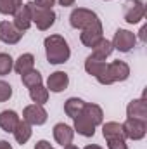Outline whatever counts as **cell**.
I'll use <instances>...</instances> for the list:
<instances>
[{
	"instance_id": "8",
	"label": "cell",
	"mask_w": 147,
	"mask_h": 149,
	"mask_svg": "<svg viewBox=\"0 0 147 149\" xmlns=\"http://www.w3.org/2000/svg\"><path fill=\"white\" fill-rule=\"evenodd\" d=\"M101 38H104L102 35V23H101V19H97L95 23H92V24H88L87 28H83L81 30V35H80V40H81V43L85 45V47H94Z\"/></svg>"
},
{
	"instance_id": "31",
	"label": "cell",
	"mask_w": 147,
	"mask_h": 149,
	"mask_svg": "<svg viewBox=\"0 0 147 149\" xmlns=\"http://www.w3.org/2000/svg\"><path fill=\"white\" fill-rule=\"evenodd\" d=\"M35 149H54V148H52L50 142H47V141H38L37 146H35Z\"/></svg>"
},
{
	"instance_id": "7",
	"label": "cell",
	"mask_w": 147,
	"mask_h": 149,
	"mask_svg": "<svg viewBox=\"0 0 147 149\" xmlns=\"http://www.w3.org/2000/svg\"><path fill=\"white\" fill-rule=\"evenodd\" d=\"M111 43L119 52H130L137 43V37H135V33H132L128 30H118L114 33V38Z\"/></svg>"
},
{
	"instance_id": "4",
	"label": "cell",
	"mask_w": 147,
	"mask_h": 149,
	"mask_svg": "<svg viewBox=\"0 0 147 149\" xmlns=\"http://www.w3.org/2000/svg\"><path fill=\"white\" fill-rule=\"evenodd\" d=\"M121 128H123L125 139L140 141V139L146 137V134H147V121L137 120V118H126V121L121 123Z\"/></svg>"
},
{
	"instance_id": "3",
	"label": "cell",
	"mask_w": 147,
	"mask_h": 149,
	"mask_svg": "<svg viewBox=\"0 0 147 149\" xmlns=\"http://www.w3.org/2000/svg\"><path fill=\"white\" fill-rule=\"evenodd\" d=\"M28 5H30V12H31V23L37 24L38 30L45 31V30H49L50 26H54V23H55V12H54L52 9L38 7L33 2H30Z\"/></svg>"
},
{
	"instance_id": "27",
	"label": "cell",
	"mask_w": 147,
	"mask_h": 149,
	"mask_svg": "<svg viewBox=\"0 0 147 149\" xmlns=\"http://www.w3.org/2000/svg\"><path fill=\"white\" fill-rule=\"evenodd\" d=\"M12 68H14V61H12V57H10L9 54L2 52V54H0V76L9 74L10 71H12Z\"/></svg>"
},
{
	"instance_id": "10",
	"label": "cell",
	"mask_w": 147,
	"mask_h": 149,
	"mask_svg": "<svg viewBox=\"0 0 147 149\" xmlns=\"http://www.w3.org/2000/svg\"><path fill=\"white\" fill-rule=\"evenodd\" d=\"M23 35H24V33H23L19 28H16L14 23H10V21H2V23H0V40H2L3 43L14 45V43H17V42L23 38Z\"/></svg>"
},
{
	"instance_id": "25",
	"label": "cell",
	"mask_w": 147,
	"mask_h": 149,
	"mask_svg": "<svg viewBox=\"0 0 147 149\" xmlns=\"http://www.w3.org/2000/svg\"><path fill=\"white\" fill-rule=\"evenodd\" d=\"M23 5V0H0V14L9 16L14 14Z\"/></svg>"
},
{
	"instance_id": "30",
	"label": "cell",
	"mask_w": 147,
	"mask_h": 149,
	"mask_svg": "<svg viewBox=\"0 0 147 149\" xmlns=\"http://www.w3.org/2000/svg\"><path fill=\"white\" fill-rule=\"evenodd\" d=\"M33 3L38 5V7H43V9H52L55 0H33Z\"/></svg>"
},
{
	"instance_id": "11",
	"label": "cell",
	"mask_w": 147,
	"mask_h": 149,
	"mask_svg": "<svg viewBox=\"0 0 147 149\" xmlns=\"http://www.w3.org/2000/svg\"><path fill=\"white\" fill-rule=\"evenodd\" d=\"M68 85H69V76H68V73H64V71H55V73L50 74L49 80H47V90L55 92V94L66 90Z\"/></svg>"
},
{
	"instance_id": "33",
	"label": "cell",
	"mask_w": 147,
	"mask_h": 149,
	"mask_svg": "<svg viewBox=\"0 0 147 149\" xmlns=\"http://www.w3.org/2000/svg\"><path fill=\"white\" fill-rule=\"evenodd\" d=\"M0 149H12V146L7 141H0Z\"/></svg>"
},
{
	"instance_id": "36",
	"label": "cell",
	"mask_w": 147,
	"mask_h": 149,
	"mask_svg": "<svg viewBox=\"0 0 147 149\" xmlns=\"http://www.w3.org/2000/svg\"><path fill=\"white\" fill-rule=\"evenodd\" d=\"M64 149H80V148L74 146V144H68V146H64Z\"/></svg>"
},
{
	"instance_id": "15",
	"label": "cell",
	"mask_w": 147,
	"mask_h": 149,
	"mask_svg": "<svg viewBox=\"0 0 147 149\" xmlns=\"http://www.w3.org/2000/svg\"><path fill=\"white\" fill-rule=\"evenodd\" d=\"M81 114L94 125V127H97V125H102V121H104V113H102V108L101 106H97V104H92V102H85V108H83V111Z\"/></svg>"
},
{
	"instance_id": "21",
	"label": "cell",
	"mask_w": 147,
	"mask_h": 149,
	"mask_svg": "<svg viewBox=\"0 0 147 149\" xmlns=\"http://www.w3.org/2000/svg\"><path fill=\"white\" fill-rule=\"evenodd\" d=\"M83 108H85V101H81L78 97H71V99H68L64 102V113L69 118H76L78 114H81Z\"/></svg>"
},
{
	"instance_id": "22",
	"label": "cell",
	"mask_w": 147,
	"mask_h": 149,
	"mask_svg": "<svg viewBox=\"0 0 147 149\" xmlns=\"http://www.w3.org/2000/svg\"><path fill=\"white\" fill-rule=\"evenodd\" d=\"M102 135L106 141L109 139H118V137H123V128H121V123H116V121H107L102 125Z\"/></svg>"
},
{
	"instance_id": "34",
	"label": "cell",
	"mask_w": 147,
	"mask_h": 149,
	"mask_svg": "<svg viewBox=\"0 0 147 149\" xmlns=\"http://www.w3.org/2000/svg\"><path fill=\"white\" fill-rule=\"evenodd\" d=\"M140 38H142V42H146V26H142V30H140Z\"/></svg>"
},
{
	"instance_id": "24",
	"label": "cell",
	"mask_w": 147,
	"mask_h": 149,
	"mask_svg": "<svg viewBox=\"0 0 147 149\" xmlns=\"http://www.w3.org/2000/svg\"><path fill=\"white\" fill-rule=\"evenodd\" d=\"M30 97H31V101H33L35 104L43 106V104L49 101V90H47V87H43V85L31 87V88H30Z\"/></svg>"
},
{
	"instance_id": "14",
	"label": "cell",
	"mask_w": 147,
	"mask_h": 149,
	"mask_svg": "<svg viewBox=\"0 0 147 149\" xmlns=\"http://www.w3.org/2000/svg\"><path fill=\"white\" fill-rule=\"evenodd\" d=\"M126 116H128V118H137V120L147 121V102H146V99H144V97L133 99V101L126 106Z\"/></svg>"
},
{
	"instance_id": "16",
	"label": "cell",
	"mask_w": 147,
	"mask_h": 149,
	"mask_svg": "<svg viewBox=\"0 0 147 149\" xmlns=\"http://www.w3.org/2000/svg\"><path fill=\"white\" fill-rule=\"evenodd\" d=\"M19 114L16 111H12V109H5V111L0 113V128L3 130V132H14V128L17 127V123H19Z\"/></svg>"
},
{
	"instance_id": "26",
	"label": "cell",
	"mask_w": 147,
	"mask_h": 149,
	"mask_svg": "<svg viewBox=\"0 0 147 149\" xmlns=\"http://www.w3.org/2000/svg\"><path fill=\"white\" fill-rule=\"evenodd\" d=\"M21 78H23V83H24L28 88L37 87V85H42V74L38 73L37 70H31V71H28V73L21 74Z\"/></svg>"
},
{
	"instance_id": "12",
	"label": "cell",
	"mask_w": 147,
	"mask_h": 149,
	"mask_svg": "<svg viewBox=\"0 0 147 149\" xmlns=\"http://www.w3.org/2000/svg\"><path fill=\"white\" fill-rule=\"evenodd\" d=\"M73 137H74V130L73 127L66 125V123H57L54 127V139L57 144H61L62 148L71 144L73 142Z\"/></svg>"
},
{
	"instance_id": "23",
	"label": "cell",
	"mask_w": 147,
	"mask_h": 149,
	"mask_svg": "<svg viewBox=\"0 0 147 149\" xmlns=\"http://www.w3.org/2000/svg\"><path fill=\"white\" fill-rule=\"evenodd\" d=\"M104 68H106V61L97 59L94 56H88L87 61H85V71L88 74H92V76H99V74L102 73Z\"/></svg>"
},
{
	"instance_id": "32",
	"label": "cell",
	"mask_w": 147,
	"mask_h": 149,
	"mask_svg": "<svg viewBox=\"0 0 147 149\" xmlns=\"http://www.w3.org/2000/svg\"><path fill=\"white\" fill-rule=\"evenodd\" d=\"M76 0H59V3L62 5V7H69V5H73Z\"/></svg>"
},
{
	"instance_id": "35",
	"label": "cell",
	"mask_w": 147,
	"mask_h": 149,
	"mask_svg": "<svg viewBox=\"0 0 147 149\" xmlns=\"http://www.w3.org/2000/svg\"><path fill=\"white\" fill-rule=\"evenodd\" d=\"M85 149H102V148L97 146V144H88V146H85Z\"/></svg>"
},
{
	"instance_id": "9",
	"label": "cell",
	"mask_w": 147,
	"mask_h": 149,
	"mask_svg": "<svg viewBox=\"0 0 147 149\" xmlns=\"http://www.w3.org/2000/svg\"><path fill=\"white\" fill-rule=\"evenodd\" d=\"M47 118H49V114L45 111V108L40 104H30L23 111V120L28 121L30 125H43L47 121Z\"/></svg>"
},
{
	"instance_id": "28",
	"label": "cell",
	"mask_w": 147,
	"mask_h": 149,
	"mask_svg": "<svg viewBox=\"0 0 147 149\" xmlns=\"http://www.w3.org/2000/svg\"><path fill=\"white\" fill-rule=\"evenodd\" d=\"M10 97H12V87H10L7 81L0 80V102L9 101Z\"/></svg>"
},
{
	"instance_id": "1",
	"label": "cell",
	"mask_w": 147,
	"mask_h": 149,
	"mask_svg": "<svg viewBox=\"0 0 147 149\" xmlns=\"http://www.w3.org/2000/svg\"><path fill=\"white\" fill-rule=\"evenodd\" d=\"M43 45H45L47 61L50 64H64L69 59V56H71L68 42L61 35H50V37H47L45 42H43Z\"/></svg>"
},
{
	"instance_id": "2",
	"label": "cell",
	"mask_w": 147,
	"mask_h": 149,
	"mask_svg": "<svg viewBox=\"0 0 147 149\" xmlns=\"http://www.w3.org/2000/svg\"><path fill=\"white\" fill-rule=\"evenodd\" d=\"M128 76H130V66L125 61L118 59V61H112L109 64H106L102 73L99 76H95V78L101 85H111V83H116V81H125Z\"/></svg>"
},
{
	"instance_id": "6",
	"label": "cell",
	"mask_w": 147,
	"mask_h": 149,
	"mask_svg": "<svg viewBox=\"0 0 147 149\" xmlns=\"http://www.w3.org/2000/svg\"><path fill=\"white\" fill-rule=\"evenodd\" d=\"M97 19H99L97 14L94 10H90V9H85V7H78V9H74L73 12L69 14V24L73 26L74 30H83L88 24L95 23Z\"/></svg>"
},
{
	"instance_id": "20",
	"label": "cell",
	"mask_w": 147,
	"mask_h": 149,
	"mask_svg": "<svg viewBox=\"0 0 147 149\" xmlns=\"http://www.w3.org/2000/svg\"><path fill=\"white\" fill-rule=\"evenodd\" d=\"M33 66H35L33 54H21L17 57V61L14 63V70H16V73H19V74H24L28 71H31Z\"/></svg>"
},
{
	"instance_id": "19",
	"label": "cell",
	"mask_w": 147,
	"mask_h": 149,
	"mask_svg": "<svg viewBox=\"0 0 147 149\" xmlns=\"http://www.w3.org/2000/svg\"><path fill=\"white\" fill-rule=\"evenodd\" d=\"M31 125L28 123V121H24V120H19V123H17V127L14 128V139H16V142L17 144H26L28 141H30V137H31Z\"/></svg>"
},
{
	"instance_id": "18",
	"label": "cell",
	"mask_w": 147,
	"mask_h": 149,
	"mask_svg": "<svg viewBox=\"0 0 147 149\" xmlns=\"http://www.w3.org/2000/svg\"><path fill=\"white\" fill-rule=\"evenodd\" d=\"M112 50H114V47H112V43H111L109 40L101 38V40L92 47V54H90V56H94V57H97V59L106 61V57H109L111 54H112Z\"/></svg>"
},
{
	"instance_id": "5",
	"label": "cell",
	"mask_w": 147,
	"mask_h": 149,
	"mask_svg": "<svg viewBox=\"0 0 147 149\" xmlns=\"http://www.w3.org/2000/svg\"><path fill=\"white\" fill-rule=\"evenodd\" d=\"M146 16V5L142 0H126L123 3V17L130 24H137Z\"/></svg>"
},
{
	"instance_id": "29",
	"label": "cell",
	"mask_w": 147,
	"mask_h": 149,
	"mask_svg": "<svg viewBox=\"0 0 147 149\" xmlns=\"http://www.w3.org/2000/svg\"><path fill=\"white\" fill-rule=\"evenodd\" d=\"M107 148L109 149H128V144L123 137H118V139H109L107 141Z\"/></svg>"
},
{
	"instance_id": "13",
	"label": "cell",
	"mask_w": 147,
	"mask_h": 149,
	"mask_svg": "<svg viewBox=\"0 0 147 149\" xmlns=\"http://www.w3.org/2000/svg\"><path fill=\"white\" fill-rule=\"evenodd\" d=\"M14 24H16V28H19L21 31H26L33 23H31V12H30V5L28 3H24V5H21L14 14Z\"/></svg>"
},
{
	"instance_id": "17",
	"label": "cell",
	"mask_w": 147,
	"mask_h": 149,
	"mask_svg": "<svg viewBox=\"0 0 147 149\" xmlns=\"http://www.w3.org/2000/svg\"><path fill=\"white\" fill-rule=\"evenodd\" d=\"M73 130L78 132L80 135H83V137H94L95 135V127L83 114H78L76 118H73Z\"/></svg>"
}]
</instances>
